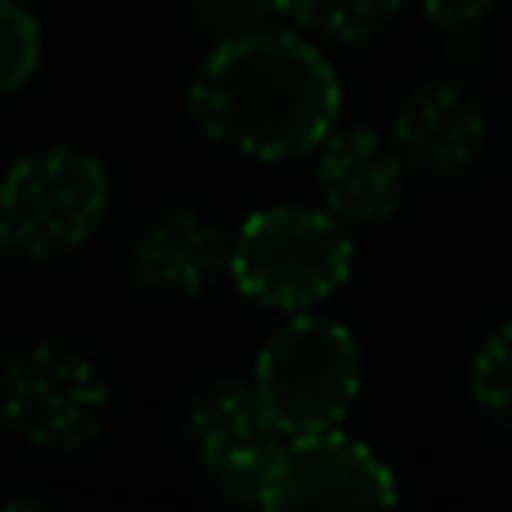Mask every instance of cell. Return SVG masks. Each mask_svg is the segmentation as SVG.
Wrapping results in <instances>:
<instances>
[{
    "mask_svg": "<svg viewBox=\"0 0 512 512\" xmlns=\"http://www.w3.org/2000/svg\"><path fill=\"white\" fill-rule=\"evenodd\" d=\"M108 409L104 373L68 346H32L0 373V423L32 450H81L104 432Z\"/></svg>",
    "mask_w": 512,
    "mask_h": 512,
    "instance_id": "obj_5",
    "label": "cell"
},
{
    "mask_svg": "<svg viewBox=\"0 0 512 512\" xmlns=\"http://www.w3.org/2000/svg\"><path fill=\"white\" fill-rule=\"evenodd\" d=\"M185 441L194 450L203 477L234 504H261L270 468L283 441L265 405L256 400L252 382H216L185 409Z\"/></svg>",
    "mask_w": 512,
    "mask_h": 512,
    "instance_id": "obj_6",
    "label": "cell"
},
{
    "mask_svg": "<svg viewBox=\"0 0 512 512\" xmlns=\"http://www.w3.org/2000/svg\"><path fill=\"white\" fill-rule=\"evenodd\" d=\"M486 140V113L468 90L450 86V81H427V86L409 90L391 122V144L400 149V158L423 171H436V176H459V171L477 167Z\"/></svg>",
    "mask_w": 512,
    "mask_h": 512,
    "instance_id": "obj_9",
    "label": "cell"
},
{
    "mask_svg": "<svg viewBox=\"0 0 512 512\" xmlns=\"http://www.w3.org/2000/svg\"><path fill=\"white\" fill-rule=\"evenodd\" d=\"M472 400L512 432V319L481 342L472 360Z\"/></svg>",
    "mask_w": 512,
    "mask_h": 512,
    "instance_id": "obj_13",
    "label": "cell"
},
{
    "mask_svg": "<svg viewBox=\"0 0 512 512\" xmlns=\"http://www.w3.org/2000/svg\"><path fill=\"white\" fill-rule=\"evenodd\" d=\"M351 234L319 207H265L230 239V279L256 306L315 310L351 279Z\"/></svg>",
    "mask_w": 512,
    "mask_h": 512,
    "instance_id": "obj_2",
    "label": "cell"
},
{
    "mask_svg": "<svg viewBox=\"0 0 512 512\" xmlns=\"http://www.w3.org/2000/svg\"><path fill=\"white\" fill-rule=\"evenodd\" d=\"M135 279L162 297H203L230 274V239L189 207H167L135 230L131 243Z\"/></svg>",
    "mask_w": 512,
    "mask_h": 512,
    "instance_id": "obj_10",
    "label": "cell"
},
{
    "mask_svg": "<svg viewBox=\"0 0 512 512\" xmlns=\"http://www.w3.org/2000/svg\"><path fill=\"white\" fill-rule=\"evenodd\" d=\"M108 171L95 153L54 144L18 158L0 176V252L18 261H50L104 225Z\"/></svg>",
    "mask_w": 512,
    "mask_h": 512,
    "instance_id": "obj_3",
    "label": "cell"
},
{
    "mask_svg": "<svg viewBox=\"0 0 512 512\" xmlns=\"http://www.w3.org/2000/svg\"><path fill=\"white\" fill-rule=\"evenodd\" d=\"M252 391L283 436L342 427L360 396V346L337 319L297 310L261 346Z\"/></svg>",
    "mask_w": 512,
    "mask_h": 512,
    "instance_id": "obj_4",
    "label": "cell"
},
{
    "mask_svg": "<svg viewBox=\"0 0 512 512\" xmlns=\"http://www.w3.org/2000/svg\"><path fill=\"white\" fill-rule=\"evenodd\" d=\"M270 9L324 41H364L391 23L400 0H270Z\"/></svg>",
    "mask_w": 512,
    "mask_h": 512,
    "instance_id": "obj_11",
    "label": "cell"
},
{
    "mask_svg": "<svg viewBox=\"0 0 512 512\" xmlns=\"http://www.w3.org/2000/svg\"><path fill=\"white\" fill-rule=\"evenodd\" d=\"M45 32L36 14L18 0H0V95H14L41 68Z\"/></svg>",
    "mask_w": 512,
    "mask_h": 512,
    "instance_id": "obj_12",
    "label": "cell"
},
{
    "mask_svg": "<svg viewBox=\"0 0 512 512\" xmlns=\"http://www.w3.org/2000/svg\"><path fill=\"white\" fill-rule=\"evenodd\" d=\"M400 499L391 468L364 441L337 432L288 436L265 481L261 508H391Z\"/></svg>",
    "mask_w": 512,
    "mask_h": 512,
    "instance_id": "obj_7",
    "label": "cell"
},
{
    "mask_svg": "<svg viewBox=\"0 0 512 512\" xmlns=\"http://www.w3.org/2000/svg\"><path fill=\"white\" fill-rule=\"evenodd\" d=\"M189 14L212 41H234V36H248L256 27H265V18L274 9L270 0H189Z\"/></svg>",
    "mask_w": 512,
    "mask_h": 512,
    "instance_id": "obj_14",
    "label": "cell"
},
{
    "mask_svg": "<svg viewBox=\"0 0 512 512\" xmlns=\"http://www.w3.org/2000/svg\"><path fill=\"white\" fill-rule=\"evenodd\" d=\"M315 189L342 225H378L405 198V158L373 131H328L315 149Z\"/></svg>",
    "mask_w": 512,
    "mask_h": 512,
    "instance_id": "obj_8",
    "label": "cell"
},
{
    "mask_svg": "<svg viewBox=\"0 0 512 512\" xmlns=\"http://www.w3.org/2000/svg\"><path fill=\"white\" fill-rule=\"evenodd\" d=\"M409 5H418L432 23H441V27H463V23H477L495 0H409Z\"/></svg>",
    "mask_w": 512,
    "mask_h": 512,
    "instance_id": "obj_15",
    "label": "cell"
},
{
    "mask_svg": "<svg viewBox=\"0 0 512 512\" xmlns=\"http://www.w3.org/2000/svg\"><path fill=\"white\" fill-rule=\"evenodd\" d=\"M342 81L333 63L297 32L256 27L198 63L189 81V117L207 140L261 162L315 153L337 126Z\"/></svg>",
    "mask_w": 512,
    "mask_h": 512,
    "instance_id": "obj_1",
    "label": "cell"
}]
</instances>
